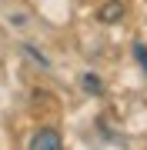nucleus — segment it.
Wrapping results in <instances>:
<instances>
[{"label": "nucleus", "instance_id": "nucleus-4", "mask_svg": "<svg viewBox=\"0 0 147 150\" xmlns=\"http://www.w3.org/2000/svg\"><path fill=\"white\" fill-rule=\"evenodd\" d=\"M134 57L141 60V67L147 70V47H144V43H134Z\"/></svg>", "mask_w": 147, "mask_h": 150}, {"label": "nucleus", "instance_id": "nucleus-1", "mask_svg": "<svg viewBox=\"0 0 147 150\" xmlns=\"http://www.w3.org/2000/svg\"><path fill=\"white\" fill-rule=\"evenodd\" d=\"M30 150H60V134L54 127H44L30 137Z\"/></svg>", "mask_w": 147, "mask_h": 150}, {"label": "nucleus", "instance_id": "nucleus-2", "mask_svg": "<svg viewBox=\"0 0 147 150\" xmlns=\"http://www.w3.org/2000/svg\"><path fill=\"white\" fill-rule=\"evenodd\" d=\"M120 17H124V4H120V0H107V4L97 10V20L100 23H117Z\"/></svg>", "mask_w": 147, "mask_h": 150}, {"label": "nucleus", "instance_id": "nucleus-3", "mask_svg": "<svg viewBox=\"0 0 147 150\" xmlns=\"http://www.w3.org/2000/svg\"><path fill=\"white\" fill-rule=\"evenodd\" d=\"M100 77H94V74H87V77H84V90H87V93H100Z\"/></svg>", "mask_w": 147, "mask_h": 150}]
</instances>
